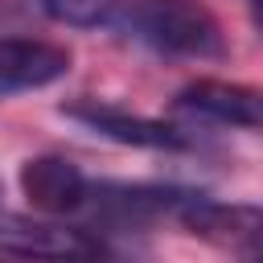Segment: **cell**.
Returning a JSON list of instances; mask_svg holds the SVG:
<instances>
[{
  "label": "cell",
  "mask_w": 263,
  "mask_h": 263,
  "mask_svg": "<svg viewBox=\"0 0 263 263\" xmlns=\"http://www.w3.org/2000/svg\"><path fill=\"white\" fill-rule=\"evenodd\" d=\"M177 107L193 111V115H205L214 123H226V127H247V132L259 127V90L242 86V82L197 78L177 95Z\"/></svg>",
  "instance_id": "cell-7"
},
{
  "label": "cell",
  "mask_w": 263,
  "mask_h": 263,
  "mask_svg": "<svg viewBox=\"0 0 263 263\" xmlns=\"http://www.w3.org/2000/svg\"><path fill=\"white\" fill-rule=\"evenodd\" d=\"M0 197H4V185H0Z\"/></svg>",
  "instance_id": "cell-9"
},
{
  "label": "cell",
  "mask_w": 263,
  "mask_h": 263,
  "mask_svg": "<svg viewBox=\"0 0 263 263\" xmlns=\"http://www.w3.org/2000/svg\"><path fill=\"white\" fill-rule=\"evenodd\" d=\"M21 189L29 205L45 218H66L90 201L86 173L66 156H29L21 164Z\"/></svg>",
  "instance_id": "cell-5"
},
{
  "label": "cell",
  "mask_w": 263,
  "mask_h": 263,
  "mask_svg": "<svg viewBox=\"0 0 263 263\" xmlns=\"http://www.w3.org/2000/svg\"><path fill=\"white\" fill-rule=\"evenodd\" d=\"M144 45L173 58H222L226 37L218 16L197 0H140L127 25Z\"/></svg>",
  "instance_id": "cell-1"
},
{
  "label": "cell",
  "mask_w": 263,
  "mask_h": 263,
  "mask_svg": "<svg viewBox=\"0 0 263 263\" xmlns=\"http://www.w3.org/2000/svg\"><path fill=\"white\" fill-rule=\"evenodd\" d=\"M173 218L193 238L226 247V251H242V255H255L259 230H263L259 205H251V201H214L205 193H189Z\"/></svg>",
  "instance_id": "cell-3"
},
{
  "label": "cell",
  "mask_w": 263,
  "mask_h": 263,
  "mask_svg": "<svg viewBox=\"0 0 263 263\" xmlns=\"http://www.w3.org/2000/svg\"><path fill=\"white\" fill-rule=\"evenodd\" d=\"M58 111L66 119L90 127L95 136H107V140L127 144V148H152V152H181V148H189V140L173 123H160V119H148V115H132V111H123L115 103L74 99V103H62Z\"/></svg>",
  "instance_id": "cell-4"
},
{
  "label": "cell",
  "mask_w": 263,
  "mask_h": 263,
  "mask_svg": "<svg viewBox=\"0 0 263 263\" xmlns=\"http://www.w3.org/2000/svg\"><path fill=\"white\" fill-rule=\"evenodd\" d=\"M70 49L41 37H0V95L41 90L70 74Z\"/></svg>",
  "instance_id": "cell-6"
},
{
  "label": "cell",
  "mask_w": 263,
  "mask_h": 263,
  "mask_svg": "<svg viewBox=\"0 0 263 263\" xmlns=\"http://www.w3.org/2000/svg\"><path fill=\"white\" fill-rule=\"evenodd\" d=\"M0 251L33 263H111L107 242L90 230L25 214H0Z\"/></svg>",
  "instance_id": "cell-2"
},
{
  "label": "cell",
  "mask_w": 263,
  "mask_h": 263,
  "mask_svg": "<svg viewBox=\"0 0 263 263\" xmlns=\"http://www.w3.org/2000/svg\"><path fill=\"white\" fill-rule=\"evenodd\" d=\"M136 4L140 0H45V12L70 29H111V25L123 29Z\"/></svg>",
  "instance_id": "cell-8"
},
{
  "label": "cell",
  "mask_w": 263,
  "mask_h": 263,
  "mask_svg": "<svg viewBox=\"0 0 263 263\" xmlns=\"http://www.w3.org/2000/svg\"><path fill=\"white\" fill-rule=\"evenodd\" d=\"M0 263H4V259H0Z\"/></svg>",
  "instance_id": "cell-10"
}]
</instances>
